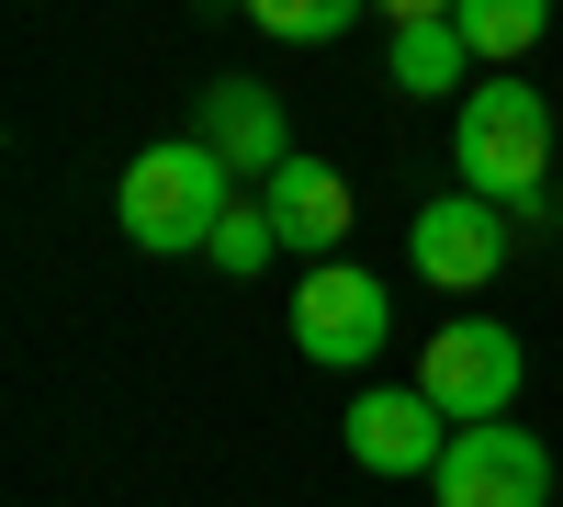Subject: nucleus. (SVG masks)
<instances>
[{"mask_svg":"<svg viewBox=\"0 0 563 507\" xmlns=\"http://www.w3.org/2000/svg\"><path fill=\"white\" fill-rule=\"evenodd\" d=\"M451 169H462V192H485V203H541V169H552V102L507 68V79H474L462 90V113H451Z\"/></svg>","mask_w":563,"mask_h":507,"instance_id":"nucleus-1","label":"nucleus"},{"mask_svg":"<svg viewBox=\"0 0 563 507\" xmlns=\"http://www.w3.org/2000/svg\"><path fill=\"white\" fill-rule=\"evenodd\" d=\"M225 203H238V169H225L203 135H169V147H147V158L124 169V192H113L124 238H135V249H158V260L203 249L214 225H225Z\"/></svg>","mask_w":563,"mask_h":507,"instance_id":"nucleus-2","label":"nucleus"},{"mask_svg":"<svg viewBox=\"0 0 563 507\" xmlns=\"http://www.w3.org/2000/svg\"><path fill=\"white\" fill-rule=\"evenodd\" d=\"M519 373H530L519 328H496V316H462V328L429 339V361H417V395H429L451 429H474V418H507V406H519Z\"/></svg>","mask_w":563,"mask_h":507,"instance_id":"nucleus-3","label":"nucleus"},{"mask_svg":"<svg viewBox=\"0 0 563 507\" xmlns=\"http://www.w3.org/2000/svg\"><path fill=\"white\" fill-rule=\"evenodd\" d=\"M384 339H395V294L372 283L361 260H316L305 283H294V350H305V361H327V373H361Z\"/></svg>","mask_w":563,"mask_h":507,"instance_id":"nucleus-4","label":"nucleus"},{"mask_svg":"<svg viewBox=\"0 0 563 507\" xmlns=\"http://www.w3.org/2000/svg\"><path fill=\"white\" fill-rule=\"evenodd\" d=\"M429 485H440V507H552V451L519 418H474V429H451Z\"/></svg>","mask_w":563,"mask_h":507,"instance_id":"nucleus-5","label":"nucleus"},{"mask_svg":"<svg viewBox=\"0 0 563 507\" xmlns=\"http://www.w3.org/2000/svg\"><path fill=\"white\" fill-rule=\"evenodd\" d=\"M406 260L429 271V283H451V294L496 283V271H507V203H485V192H440V203H417Z\"/></svg>","mask_w":563,"mask_h":507,"instance_id":"nucleus-6","label":"nucleus"},{"mask_svg":"<svg viewBox=\"0 0 563 507\" xmlns=\"http://www.w3.org/2000/svg\"><path fill=\"white\" fill-rule=\"evenodd\" d=\"M440 451H451V418H440V406L429 395H417V384H372L361 406H350V463L361 474H440Z\"/></svg>","mask_w":563,"mask_h":507,"instance_id":"nucleus-7","label":"nucleus"},{"mask_svg":"<svg viewBox=\"0 0 563 507\" xmlns=\"http://www.w3.org/2000/svg\"><path fill=\"white\" fill-rule=\"evenodd\" d=\"M260 203H271V225H282V249H305V260H339V238H350V180L327 169V158H282L271 180H260Z\"/></svg>","mask_w":563,"mask_h":507,"instance_id":"nucleus-8","label":"nucleus"},{"mask_svg":"<svg viewBox=\"0 0 563 507\" xmlns=\"http://www.w3.org/2000/svg\"><path fill=\"white\" fill-rule=\"evenodd\" d=\"M192 135H203V147H214L225 169H249V180H271L282 158H294V124H282V102H271L260 79H214Z\"/></svg>","mask_w":563,"mask_h":507,"instance_id":"nucleus-9","label":"nucleus"},{"mask_svg":"<svg viewBox=\"0 0 563 507\" xmlns=\"http://www.w3.org/2000/svg\"><path fill=\"white\" fill-rule=\"evenodd\" d=\"M451 23H462V45H474L485 68H519L552 34V0H451Z\"/></svg>","mask_w":563,"mask_h":507,"instance_id":"nucleus-10","label":"nucleus"},{"mask_svg":"<svg viewBox=\"0 0 563 507\" xmlns=\"http://www.w3.org/2000/svg\"><path fill=\"white\" fill-rule=\"evenodd\" d=\"M462 68H474V45H462V23H395V90H417V102H440V90H462Z\"/></svg>","mask_w":563,"mask_h":507,"instance_id":"nucleus-11","label":"nucleus"},{"mask_svg":"<svg viewBox=\"0 0 563 507\" xmlns=\"http://www.w3.org/2000/svg\"><path fill=\"white\" fill-rule=\"evenodd\" d=\"M361 12H372V0H249V23L282 34V45H339Z\"/></svg>","mask_w":563,"mask_h":507,"instance_id":"nucleus-12","label":"nucleus"},{"mask_svg":"<svg viewBox=\"0 0 563 507\" xmlns=\"http://www.w3.org/2000/svg\"><path fill=\"white\" fill-rule=\"evenodd\" d=\"M282 249V225H271V203H225V225H214V238H203V260L214 271H238V283H249V271Z\"/></svg>","mask_w":563,"mask_h":507,"instance_id":"nucleus-13","label":"nucleus"},{"mask_svg":"<svg viewBox=\"0 0 563 507\" xmlns=\"http://www.w3.org/2000/svg\"><path fill=\"white\" fill-rule=\"evenodd\" d=\"M372 12H384V23H440L451 0H372Z\"/></svg>","mask_w":563,"mask_h":507,"instance_id":"nucleus-14","label":"nucleus"}]
</instances>
